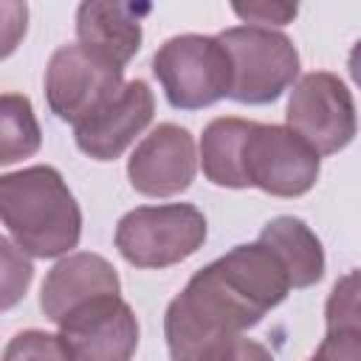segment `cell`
<instances>
[{"mask_svg": "<svg viewBox=\"0 0 361 361\" xmlns=\"http://www.w3.org/2000/svg\"><path fill=\"white\" fill-rule=\"evenodd\" d=\"M290 276L265 243L234 245L200 268L164 313L172 361H217L243 330L285 302Z\"/></svg>", "mask_w": 361, "mask_h": 361, "instance_id": "cell-1", "label": "cell"}, {"mask_svg": "<svg viewBox=\"0 0 361 361\" xmlns=\"http://www.w3.org/2000/svg\"><path fill=\"white\" fill-rule=\"evenodd\" d=\"M0 217L17 248L39 259L68 254L82 237V209L48 164L0 178Z\"/></svg>", "mask_w": 361, "mask_h": 361, "instance_id": "cell-2", "label": "cell"}, {"mask_svg": "<svg viewBox=\"0 0 361 361\" xmlns=\"http://www.w3.org/2000/svg\"><path fill=\"white\" fill-rule=\"evenodd\" d=\"M231 59V93L240 104L276 102L299 76V54L288 34L271 25H234L217 34Z\"/></svg>", "mask_w": 361, "mask_h": 361, "instance_id": "cell-3", "label": "cell"}, {"mask_svg": "<svg viewBox=\"0 0 361 361\" xmlns=\"http://www.w3.org/2000/svg\"><path fill=\"white\" fill-rule=\"evenodd\" d=\"M152 73L178 110H200L231 93V59L217 37L180 34L166 39L152 56Z\"/></svg>", "mask_w": 361, "mask_h": 361, "instance_id": "cell-4", "label": "cell"}, {"mask_svg": "<svg viewBox=\"0 0 361 361\" xmlns=\"http://www.w3.org/2000/svg\"><path fill=\"white\" fill-rule=\"evenodd\" d=\"M206 240V217L192 203L138 206L116 226V248L135 268H166L192 257Z\"/></svg>", "mask_w": 361, "mask_h": 361, "instance_id": "cell-5", "label": "cell"}, {"mask_svg": "<svg viewBox=\"0 0 361 361\" xmlns=\"http://www.w3.org/2000/svg\"><path fill=\"white\" fill-rule=\"evenodd\" d=\"M319 152L305 144L290 127L251 124L243 144L245 186H257L274 197H299L319 180Z\"/></svg>", "mask_w": 361, "mask_h": 361, "instance_id": "cell-6", "label": "cell"}, {"mask_svg": "<svg viewBox=\"0 0 361 361\" xmlns=\"http://www.w3.org/2000/svg\"><path fill=\"white\" fill-rule=\"evenodd\" d=\"M285 127H290L319 155L344 149L358 130L353 93L330 71L305 73L288 99Z\"/></svg>", "mask_w": 361, "mask_h": 361, "instance_id": "cell-7", "label": "cell"}, {"mask_svg": "<svg viewBox=\"0 0 361 361\" xmlns=\"http://www.w3.org/2000/svg\"><path fill=\"white\" fill-rule=\"evenodd\" d=\"M121 73L82 45H62L45 68V102L56 118L76 127L124 87Z\"/></svg>", "mask_w": 361, "mask_h": 361, "instance_id": "cell-8", "label": "cell"}, {"mask_svg": "<svg viewBox=\"0 0 361 361\" xmlns=\"http://www.w3.org/2000/svg\"><path fill=\"white\" fill-rule=\"evenodd\" d=\"M71 361H130L138 350V319L121 296L96 299L59 322Z\"/></svg>", "mask_w": 361, "mask_h": 361, "instance_id": "cell-9", "label": "cell"}, {"mask_svg": "<svg viewBox=\"0 0 361 361\" xmlns=\"http://www.w3.org/2000/svg\"><path fill=\"white\" fill-rule=\"evenodd\" d=\"M197 172L195 138L186 127L164 121L133 149L127 178L147 197H172L192 186Z\"/></svg>", "mask_w": 361, "mask_h": 361, "instance_id": "cell-10", "label": "cell"}, {"mask_svg": "<svg viewBox=\"0 0 361 361\" xmlns=\"http://www.w3.org/2000/svg\"><path fill=\"white\" fill-rule=\"evenodd\" d=\"M155 116V96L144 79L127 82L107 104L73 127L76 147L93 161H116Z\"/></svg>", "mask_w": 361, "mask_h": 361, "instance_id": "cell-11", "label": "cell"}, {"mask_svg": "<svg viewBox=\"0 0 361 361\" xmlns=\"http://www.w3.org/2000/svg\"><path fill=\"white\" fill-rule=\"evenodd\" d=\"M118 290H121V282L116 268L99 254L79 251V254L62 257L48 271L39 290V307L54 324H59L73 310L104 296H118Z\"/></svg>", "mask_w": 361, "mask_h": 361, "instance_id": "cell-12", "label": "cell"}, {"mask_svg": "<svg viewBox=\"0 0 361 361\" xmlns=\"http://www.w3.org/2000/svg\"><path fill=\"white\" fill-rule=\"evenodd\" d=\"M147 11V8H144ZM141 11L124 3L90 0L76 8V37L79 45L99 59L124 71V65L141 48Z\"/></svg>", "mask_w": 361, "mask_h": 361, "instance_id": "cell-13", "label": "cell"}, {"mask_svg": "<svg viewBox=\"0 0 361 361\" xmlns=\"http://www.w3.org/2000/svg\"><path fill=\"white\" fill-rule=\"evenodd\" d=\"M259 243H265L285 265L293 288H310L324 276V251L310 226L299 217L282 214L262 226Z\"/></svg>", "mask_w": 361, "mask_h": 361, "instance_id": "cell-14", "label": "cell"}, {"mask_svg": "<svg viewBox=\"0 0 361 361\" xmlns=\"http://www.w3.org/2000/svg\"><path fill=\"white\" fill-rule=\"evenodd\" d=\"M251 124L254 121L237 118V116H223L206 124L200 138V164H203V175L214 186L245 189L243 144L251 133Z\"/></svg>", "mask_w": 361, "mask_h": 361, "instance_id": "cell-15", "label": "cell"}, {"mask_svg": "<svg viewBox=\"0 0 361 361\" xmlns=\"http://www.w3.org/2000/svg\"><path fill=\"white\" fill-rule=\"evenodd\" d=\"M42 144V133L28 96L3 93L0 99V164H17L34 155Z\"/></svg>", "mask_w": 361, "mask_h": 361, "instance_id": "cell-16", "label": "cell"}, {"mask_svg": "<svg viewBox=\"0 0 361 361\" xmlns=\"http://www.w3.org/2000/svg\"><path fill=\"white\" fill-rule=\"evenodd\" d=\"M327 330H358L361 333V268L344 274L324 305Z\"/></svg>", "mask_w": 361, "mask_h": 361, "instance_id": "cell-17", "label": "cell"}, {"mask_svg": "<svg viewBox=\"0 0 361 361\" xmlns=\"http://www.w3.org/2000/svg\"><path fill=\"white\" fill-rule=\"evenodd\" d=\"M3 361H71V355L59 333L23 330L6 344Z\"/></svg>", "mask_w": 361, "mask_h": 361, "instance_id": "cell-18", "label": "cell"}, {"mask_svg": "<svg viewBox=\"0 0 361 361\" xmlns=\"http://www.w3.org/2000/svg\"><path fill=\"white\" fill-rule=\"evenodd\" d=\"M0 248H3V262H6V274H3V288H6L3 290V307L8 310L25 293V288H28V282L34 276V268H31V262L23 254L14 251V245H11L8 237L0 240Z\"/></svg>", "mask_w": 361, "mask_h": 361, "instance_id": "cell-19", "label": "cell"}, {"mask_svg": "<svg viewBox=\"0 0 361 361\" xmlns=\"http://www.w3.org/2000/svg\"><path fill=\"white\" fill-rule=\"evenodd\" d=\"M310 361H361V333L344 327L327 330Z\"/></svg>", "mask_w": 361, "mask_h": 361, "instance_id": "cell-20", "label": "cell"}, {"mask_svg": "<svg viewBox=\"0 0 361 361\" xmlns=\"http://www.w3.org/2000/svg\"><path fill=\"white\" fill-rule=\"evenodd\" d=\"M234 14L248 20V25H262V23L285 25L296 17V6H290V3H248V6H234Z\"/></svg>", "mask_w": 361, "mask_h": 361, "instance_id": "cell-21", "label": "cell"}, {"mask_svg": "<svg viewBox=\"0 0 361 361\" xmlns=\"http://www.w3.org/2000/svg\"><path fill=\"white\" fill-rule=\"evenodd\" d=\"M217 361H274V355L268 353V347L265 344H259V341H254V338H245V336H240Z\"/></svg>", "mask_w": 361, "mask_h": 361, "instance_id": "cell-22", "label": "cell"}, {"mask_svg": "<svg viewBox=\"0 0 361 361\" xmlns=\"http://www.w3.org/2000/svg\"><path fill=\"white\" fill-rule=\"evenodd\" d=\"M347 68H350V76H353V82L361 87V39L353 45V51H350V59H347Z\"/></svg>", "mask_w": 361, "mask_h": 361, "instance_id": "cell-23", "label": "cell"}]
</instances>
